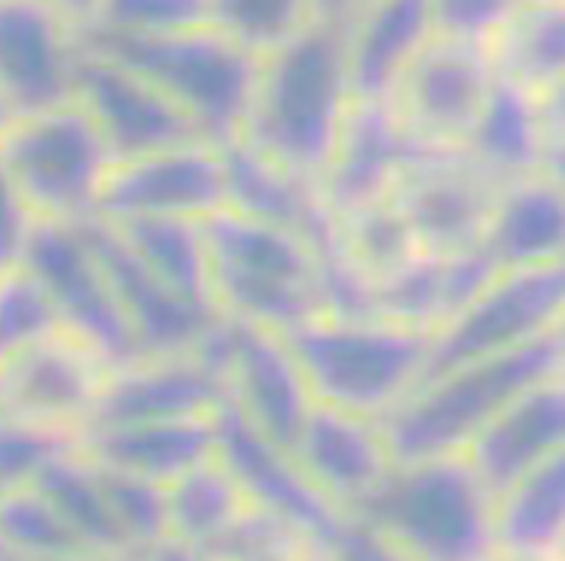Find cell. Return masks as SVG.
<instances>
[{"mask_svg": "<svg viewBox=\"0 0 565 561\" xmlns=\"http://www.w3.org/2000/svg\"><path fill=\"white\" fill-rule=\"evenodd\" d=\"M356 3H311L291 37L260 57L238 139L320 190L351 108L348 37Z\"/></svg>", "mask_w": 565, "mask_h": 561, "instance_id": "6da1fadb", "label": "cell"}, {"mask_svg": "<svg viewBox=\"0 0 565 561\" xmlns=\"http://www.w3.org/2000/svg\"><path fill=\"white\" fill-rule=\"evenodd\" d=\"M77 40L148 79L212 144H226L244 130L260 57L210 20L179 32L119 34L88 26L77 12Z\"/></svg>", "mask_w": 565, "mask_h": 561, "instance_id": "7a4b0ae2", "label": "cell"}, {"mask_svg": "<svg viewBox=\"0 0 565 561\" xmlns=\"http://www.w3.org/2000/svg\"><path fill=\"white\" fill-rule=\"evenodd\" d=\"M565 373V327L503 356L461 364L418 384L385 421L393 466L461 454L523 389Z\"/></svg>", "mask_w": 565, "mask_h": 561, "instance_id": "3957f363", "label": "cell"}, {"mask_svg": "<svg viewBox=\"0 0 565 561\" xmlns=\"http://www.w3.org/2000/svg\"><path fill=\"white\" fill-rule=\"evenodd\" d=\"M348 517L385 536L413 561H494L492 494L463 454L393 466Z\"/></svg>", "mask_w": 565, "mask_h": 561, "instance_id": "277c9868", "label": "cell"}, {"mask_svg": "<svg viewBox=\"0 0 565 561\" xmlns=\"http://www.w3.org/2000/svg\"><path fill=\"white\" fill-rule=\"evenodd\" d=\"M201 231L221 316L277 333L320 316L317 251L300 235L232 209L204 217Z\"/></svg>", "mask_w": 565, "mask_h": 561, "instance_id": "5b68a950", "label": "cell"}, {"mask_svg": "<svg viewBox=\"0 0 565 561\" xmlns=\"http://www.w3.org/2000/svg\"><path fill=\"white\" fill-rule=\"evenodd\" d=\"M282 338L315 403L380 423L424 381L433 353V333L382 320L315 316Z\"/></svg>", "mask_w": 565, "mask_h": 561, "instance_id": "8992f818", "label": "cell"}, {"mask_svg": "<svg viewBox=\"0 0 565 561\" xmlns=\"http://www.w3.org/2000/svg\"><path fill=\"white\" fill-rule=\"evenodd\" d=\"M0 153L32 220L60 226L97 220L114 155L77 99L14 119L0 136Z\"/></svg>", "mask_w": 565, "mask_h": 561, "instance_id": "52a82bcc", "label": "cell"}, {"mask_svg": "<svg viewBox=\"0 0 565 561\" xmlns=\"http://www.w3.org/2000/svg\"><path fill=\"white\" fill-rule=\"evenodd\" d=\"M557 327H565V262L501 271L433 336L424 381L532 345Z\"/></svg>", "mask_w": 565, "mask_h": 561, "instance_id": "ba28073f", "label": "cell"}, {"mask_svg": "<svg viewBox=\"0 0 565 561\" xmlns=\"http://www.w3.org/2000/svg\"><path fill=\"white\" fill-rule=\"evenodd\" d=\"M18 262L40 282L57 313L60 327L97 353L108 370L139 358L122 308L83 226L34 220Z\"/></svg>", "mask_w": 565, "mask_h": 561, "instance_id": "9c48e42d", "label": "cell"}, {"mask_svg": "<svg viewBox=\"0 0 565 561\" xmlns=\"http://www.w3.org/2000/svg\"><path fill=\"white\" fill-rule=\"evenodd\" d=\"M487 45L430 34L391 99L405 133L424 150H463L492 90Z\"/></svg>", "mask_w": 565, "mask_h": 561, "instance_id": "30bf717a", "label": "cell"}, {"mask_svg": "<svg viewBox=\"0 0 565 561\" xmlns=\"http://www.w3.org/2000/svg\"><path fill=\"white\" fill-rule=\"evenodd\" d=\"M503 186L467 150H422L398 173L387 201L405 217L418 249L456 255L481 242Z\"/></svg>", "mask_w": 565, "mask_h": 561, "instance_id": "8fae6325", "label": "cell"}, {"mask_svg": "<svg viewBox=\"0 0 565 561\" xmlns=\"http://www.w3.org/2000/svg\"><path fill=\"white\" fill-rule=\"evenodd\" d=\"M226 209L221 144L206 139L116 161L99 192L97 220L125 224L136 217L204 220Z\"/></svg>", "mask_w": 565, "mask_h": 561, "instance_id": "7c38bea8", "label": "cell"}, {"mask_svg": "<svg viewBox=\"0 0 565 561\" xmlns=\"http://www.w3.org/2000/svg\"><path fill=\"white\" fill-rule=\"evenodd\" d=\"M77 54L74 3L0 0V99L14 119L74 99Z\"/></svg>", "mask_w": 565, "mask_h": 561, "instance_id": "4fadbf2b", "label": "cell"}, {"mask_svg": "<svg viewBox=\"0 0 565 561\" xmlns=\"http://www.w3.org/2000/svg\"><path fill=\"white\" fill-rule=\"evenodd\" d=\"M74 99L103 133L114 164L204 139L148 79L83 45L74 63Z\"/></svg>", "mask_w": 565, "mask_h": 561, "instance_id": "5bb4252c", "label": "cell"}, {"mask_svg": "<svg viewBox=\"0 0 565 561\" xmlns=\"http://www.w3.org/2000/svg\"><path fill=\"white\" fill-rule=\"evenodd\" d=\"M230 398L226 376L201 350L141 356L105 378L88 429L212 418Z\"/></svg>", "mask_w": 565, "mask_h": 561, "instance_id": "9a60e30c", "label": "cell"}, {"mask_svg": "<svg viewBox=\"0 0 565 561\" xmlns=\"http://www.w3.org/2000/svg\"><path fill=\"white\" fill-rule=\"evenodd\" d=\"M215 434L221 463L241 485L246 503L328 548L345 517L302 477L291 454L255 432L230 398L215 412Z\"/></svg>", "mask_w": 565, "mask_h": 561, "instance_id": "2e32d148", "label": "cell"}, {"mask_svg": "<svg viewBox=\"0 0 565 561\" xmlns=\"http://www.w3.org/2000/svg\"><path fill=\"white\" fill-rule=\"evenodd\" d=\"M563 96L494 79L463 150L501 184L540 173L563 179Z\"/></svg>", "mask_w": 565, "mask_h": 561, "instance_id": "e0dca14e", "label": "cell"}, {"mask_svg": "<svg viewBox=\"0 0 565 561\" xmlns=\"http://www.w3.org/2000/svg\"><path fill=\"white\" fill-rule=\"evenodd\" d=\"M108 373L88 345L57 331L0 367V412L85 429Z\"/></svg>", "mask_w": 565, "mask_h": 561, "instance_id": "ac0fdd59", "label": "cell"}, {"mask_svg": "<svg viewBox=\"0 0 565 561\" xmlns=\"http://www.w3.org/2000/svg\"><path fill=\"white\" fill-rule=\"evenodd\" d=\"M226 389L244 421L286 452L315 407L306 376L282 333L252 322L232 320Z\"/></svg>", "mask_w": 565, "mask_h": 561, "instance_id": "d6986e66", "label": "cell"}, {"mask_svg": "<svg viewBox=\"0 0 565 561\" xmlns=\"http://www.w3.org/2000/svg\"><path fill=\"white\" fill-rule=\"evenodd\" d=\"M295 466L348 517L393 472L380 421L315 403L289 449Z\"/></svg>", "mask_w": 565, "mask_h": 561, "instance_id": "ffe728a7", "label": "cell"}, {"mask_svg": "<svg viewBox=\"0 0 565 561\" xmlns=\"http://www.w3.org/2000/svg\"><path fill=\"white\" fill-rule=\"evenodd\" d=\"M422 150L391 105L351 103L320 181L322 204L334 220L380 204L407 161Z\"/></svg>", "mask_w": 565, "mask_h": 561, "instance_id": "44dd1931", "label": "cell"}, {"mask_svg": "<svg viewBox=\"0 0 565 561\" xmlns=\"http://www.w3.org/2000/svg\"><path fill=\"white\" fill-rule=\"evenodd\" d=\"M83 231L108 277L116 302L122 308L139 358L193 350L206 327L218 320L221 313L190 305L168 291L130 255L114 226L90 220L83 226Z\"/></svg>", "mask_w": 565, "mask_h": 561, "instance_id": "7402d4cb", "label": "cell"}, {"mask_svg": "<svg viewBox=\"0 0 565 561\" xmlns=\"http://www.w3.org/2000/svg\"><path fill=\"white\" fill-rule=\"evenodd\" d=\"M563 452L565 373L523 389L467 443L461 454L494 497Z\"/></svg>", "mask_w": 565, "mask_h": 561, "instance_id": "603a6c76", "label": "cell"}, {"mask_svg": "<svg viewBox=\"0 0 565 561\" xmlns=\"http://www.w3.org/2000/svg\"><path fill=\"white\" fill-rule=\"evenodd\" d=\"M226 175V209L295 231L320 255L337 240V220L326 209L320 190L269 161L246 141L221 144Z\"/></svg>", "mask_w": 565, "mask_h": 561, "instance_id": "cb8c5ba5", "label": "cell"}, {"mask_svg": "<svg viewBox=\"0 0 565 561\" xmlns=\"http://www.w3.org/2000/svg\"><path fill=\"white\" fill-rule=\"evenodd\" d=\"M430 3H356L348 37V83L353 103L391 105L405 71L430 40Z\"/></svg>", "mask_w": 565, "mask_h": 561, "instance_id": "d4e9b609", "label": "cell"}, {"mask_svg": "<svg viewBox=\"0 0 565 561\" xmlns=\"http://www.w3.org/2000/svg\"><path fill=\"white\" fill-rule=\"evenodd\" d=\"M563 184L540 173L503 186L478 242L498 271L565 262Z\"/></svg>", "mask_w": 565, "mask_h": 561, "instance_id": "484cf974", "label": "cell"}, {"mask_svg": "<svg viewBox=\"0 0 565 561\" xmlns=\"http://www.w3.org/2000/svg\"><path fill=\"white\" fill-rule=\"evenodd\" d=\"M83 454L103 472L170 485L218 454L215 414L199 421L128 423L83 432Z\"/></svg>", "mask_w": 565, "mask_h": 561, "instance_id": "4316f807", "label": "cell"}, {"mask_svg": "<svg viewBox=\"0 0 565 561\" xmlns=\"http://www.w3.org/2000/svg\"><path fill=\"white\" fill-rule=\"evenodd\" d=\"M494 561H563L565 452L492 497Z\"/></svg>", "mask_w": 565, "mask_h": 561, "instance_id": "83f0119b", "label": "cell"}, {"mask_svg": "<svg viewBox=\"0 0 565 561\" xmlns=\"http://www.w3.org/2000/svg\"><path fill=\"white\" fill-rule=\"evenodd\" d=\"M498 79L548 96L565 90V7L559 0L514 3L487 45Z\"/></svg>", "mask_w": 565, "mask_h": 561, "instance_id": "f1b7e54d", "label": "cell"}, {"mask_svg": "<svg viewBox=\"0 0 565 561\" xmlns=\"http://www.w3.org/2000/svg\"><path fill=\"white\" fill-rule=\"evenodd\" d=\"M108 226H114L119 240L128 246V251L141 262V268L153 274L168 291H173L179 300L218 311L212 305L210 294V260H206L201 220L136 217V220Z\"/></svg>", "mask_w": 565, "mask_h": 561, "instance_id": "f546056e", "label": "cell"}, {"mask_svg": "<svg viewBox=\"0 0 565 561\" xmlns=\"http://www.w3.org/2000/svg\"><path fill=\"white\" fill-rule=\"evenodd\" d=\"M164 492H168V536L204 550L218 544L249 508L241 485L221 463L218 454L164 485Z\"/></svg>", "mask_w": 565, "mask_h": 561, "instance_id": "4dcf8cb0", "label": "cell"}, {"mask_svg": "<svg viewBox=\"0 0 565 561\" xmlns=\"http://www.w3.org/2000/svg\"><path fill=\"white\" fill-rule=\"evenodd\" d=\"M32 485L54 505L65 528L85 550H134L122 539L105 499L103 474L79 452L54 460Z\"/></svg>", "mask_w": 565, "mask_h": 561, "instance_id": "1f68e13d", "label": "cell"}, {"mask_svg": "<svg viewBox=\"0 0 565 561\" xmlns=\"http://www.w3.org/2000/svg\"><path fill=\"white\" fill-rule=\"evenodd\" d=\"M373 311L376 320L436 336L444 327L441 255L416 251L402 266L376 277Z\"/></svg>", "mask_w": 565, "mask_h": 561, "instance_id": "d6a6232c", "label": "cell"}, {"mask_svg": "<svg viewBox=\"0 0 565 561\" xmlns=\"http://www.w3.org/2000/svg\"><path fill=\"white\" fill-rule=\"evenodd\" d=\"M0 544L26 561H49L85 550L38 485H20L0 494Z\"/></svg>", "mask_w": 565, "mask_h": 561, "instance_id": "836d02e7", "label": "cell"}, {"mask_svg": "<svg viewBox=\"0 0 565 561\" xmlns=\"http://www.w3.org/2000/svg\"><path fill=\"white\" fill-rule=\"evenodd\" d=\"M83 446V429L0 412V492L32 485L54 460Z\"/></svg>", "mask_w": 565, "mask_h": 561, "instance_id": "e575fe53", "label": "cell"}, {"mask_svg": "<svg viewBox=\"0 0 565 561\" xmlns=\"http://www.w3.org/2000/svg\"><path fill=\"white\" fill-rule=\"evenodd\" d=\"M337 240L345 249V255L362 271H367L373 280L387 274L391 268L402 266L416 251H422L416 237L407 229L405 217L398 215V209L387 198L348 217H340L337 220Z\"/></svg>", "mask_w": 565, "mask_h": 561, "instance_id": "d590c367", "label": "cell"}, {"mask_svg": "<svg viewBox=\"0 0 565 561\" xmlns=\"http://www.w3.org/2000/svg\"><path fill=\"white\" fill-rule=\"evenodd\" d=\"M63 331L52 302L23 262L0 268V367Z\"/></svg>", "mask_w": 565, "mask_h": 561, "instance_id": "8d00e7d4", "label": "cell"}, {"mask_svg": "<svg viewBox=\"0 0 565 561\" xmlns=\"http://www.w3.org/2000/svg\"><path fill=\"white\" fill-rule=\"evenodd\" d=\"M309 9V0H210V23L255 57H266L295 34Z\"/></svg>", "mask_w": 565, "mask_h": 561, "instance_id": "74e56055", "label": "cell"}, {"mask_svg": "<svg viewBox=\"0 0 565 561\" xmlns=\"http://www.w3.org/2000/svg\"><path fill=\"white\" fill-rule=\"evenodd\" d=\"M210 553L218 561H320L326 544L249 505Z\"/></svg>", "mask_w": 565, "mask_h": 561, "instance_id": "f35d334b", "label": "cell"}, {"mask_svg": "<svg viewBox=\"0 0 565 561\" xmlns=\"http://www.w3.org/2000/svg\"><path fill=\"white\" fill-rule=\"evenodd\" d=\"M83 23L103 32L164 34L210 20V0H105L77 3Z\"/></svg>", "mask_w": 565, "mask_h": 561, "instance_id": "ab89813d", "label": "cell"}, {"mask_svg": "<svg viewBox=\"0 0 565 561\" xmlns=\"http://www.w3.org/2000/svg\"><path fill=\"white\" fill-rule=\"evenodd\" d=\"M105 499L116 528L134 550H148L168 536V492L164 485L128 474L103 472Z\"/></svg>", "mask_w": 565, "mask_h": 561, "instance_id": "60d3db41", "label": "cell"}, {"mask_svg": "<svg viewBox=\"0 0 565 561\" xmlns=\"http://www.w3.org/2000/svg\"><path fill=\"white\" fill-rule=\"evenodd\" d=\"M512 7L514 0H438L430 3L433 34L489 45Z\"/></svg>", "mask_w": 565, "mask_h": 561, "instance_id": "b9f144b4", "label": "cell"}, {"mask_svg": "<svg viewBox=\"0 0 565 561\" xmlns=\"http://www.w3.org/2000/svg\"><path fill=\"white\" fill-rule=\"evenodd\" d=\"M501 274L481 249L456 251L441 255V302H444V325L452 322L469 302L481 294L483 288Z\"/></svg>", "mask_w": 565, "mask_h": 561, "instance_id": "7bdbcfd3", "label": "cell"}, {"mask_svg": "<svg viewBox=\"0 0 565 561\" xmlns=\"http://www.w3.org/2000/svg\"><path fill=\"white\" fill-rule=\"evenodd\" d=\"M328 555L331 561H413L385 536L351 517L342 519L340 530L328 542Z\"/></svg>", "mask_w": 565, "mask_h": 561, "instance_id": "ee69618b", "label": "cell"}, {"mask_svg": "<svg viewBox=\"0 0 565 561\" xmlns=\"http://www.w3.org/2000/svg\"><path fill=\"white\" fill-rule=\"evenodd\" d=\"M32 224V215L20 201L12 175L7 170V161L0 153V268L20 260V251H23Z\"/></svg>", "mask_w": 565, "mask_h": 561, "instance_id": "f6af8a7d", "label": "cell"}, {"mask_svg": "<svg viewBox=\"0 0 565 561\" xmlns=\"http://www.w3.org/2000/svg\"><path fill=\"white\" fill-rule=\"evenodd\" d=\"M139 555L141 561H218L210 550L179 542V539H173V536H164L161 542L150 544V548L141 550Z\"/></svg>", "mask_w": 565, "mask_h": 561, "instance_id": "bcb514c9", "label": "cell"}, {"mask_svg": "<svg viewBox=\"0 0 565 561\" xmlns=\"http://www.w3.org/2000/svg\"><path fill=\"white\" fill-rule=\"evenodd\" d=\"M49 561H141L139 550H77Z\"/></svg>", "mask_w": 565, "mask_h": 561, "instance_id": "7dc6e473", "label": "cell"}, {"mask_svg": "<svg viewBox=\"0 0 565 561\" xmlns=\"http://www.w3.org/2000/svg\"><path fill=\"white\" fill-rule=\"evenodd\" d=\"M14 121V116H12V110L7 108V103H3V99H0V136H3V130L9 128V125H12Z\"/></svg>", "mask_w": 565, "mask_h": 561, "instance_id": "c3c4849f", "label": "cell"}, {"mask_svg": "<svg viewBox=\"0 0 565 561\" xmlns=\"http://www.w3.org/2000/svg\"><path fill=\"white\" fill-rule=\"evenodd\" d=\"M0 561H26V559H20L18 553H12V550H7L3 544H0Z\"/></svg>", "mask_w": 565, "mask_h": 561, "instance_id": "681fc988", "label": "cell"}, {"mask_svg": "<svg viewBox=\"0 0 565 561\" xmlns=\"http://www.w3.org/2000/svg\"><path fill=\"white\" fill-rule=\"evenodd\" d=\"M320 561H331V555H328V548H326V553L320 555Z\"/></svg>", "mask_w": 565, "mask_h": 561, "instance_id": "f907efd6", "label": "cell"}, {"mask_svg": "<svg viewBox=\"0 0 565 561\" xmlns=\"http://www.w3.org/2000/svg\"><path fill=\"white\" fill-rule=\"evenodd\" d=\"M0 409H3V392H0Z\"/></svg>", "mask_w": 565, "mask_h": 561, "instance_id": "816d5d0a", "label": "cell"}, {"mask_svg": "<svg viewBox=\"0 0 565 561\" xmlns=\"http://www.w3.org/2000/svg\"><path fill=\"white\" fill-rule=\"evenodd\" d=\"M0 494H3V492H0Z\"/></svg>", "mask_w": 565, "mask_h": 561, "instance_id": "f5cc1de1", "label": "cell"}]
</instances>
